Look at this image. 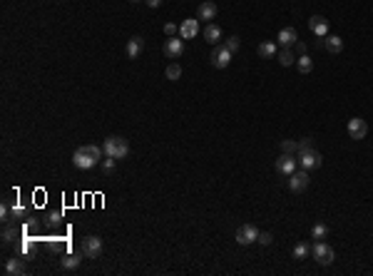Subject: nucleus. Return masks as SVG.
Here are the masks:
<instances>
[{
    "mask_svg": "<svg viewBox=\"0 0 373 276\" xmlns=\"http://www.w3.org/2000/svg\"><path fill=\"white\" fill-rule=\"evenodd\" d=\"M132 3H140V0H132Z\"/></svg>",
    "mask_w": 373,
    "mask_h": 276,
    "instance_id": "obj_39",
    "label": "nucleus"
},
{
    "mask_svg": "<svg viewBox=\"0 0 373 276\" xmlns=\"http://www.w3.org/2000/svg\"><path fill=\"white\" fill-rule=\"evenodd\" d=\"M308 149H313V139H311V137H303L301 142H298L296 154H301V152H308Z\"/></svg>",
    "mask_w": 373,
    "mask_h": 276,
    "instance_id": "obj_28",
    "label": "nucleus"
},
{
    "mask_svg": "<svg viewBox=\"0 0 373 276\" xmlns=\"http://www.w3.org/2000/svg\"><path fill=\"white\" fill-rule=\"evenodd\" d=\"M214 18H217V5L212 0H207L197 8V20H214Z\"/></svg>",
    "mask_w": 373,
    "mask_h": 276,
    "instance_id": "obj_16",
    "label": "nucleus"
},
{
    "mask_svg": "<svg viewBox=\"0 0 373 276\" xmlns=\"http://www.w3.org/2000/svg\"><path fill=\"white\" fill-rule=\"evenodd\" d=\"M224 48H226V50H231V53H236V50H239V38H236V35H231V38L224 43Z\"/></svg>",
    "mask_w": 373,
    "mask_h": 276,
    "instance_id": "obj_30",
    "label": "nucleus"
},
{
    "mask_svg": "<svg viewBox=\"0 0 373 276\" xmlns=\"http://www.w3.org/2000/svg\"><path fill=\"white\" fill-rule=\"evenodd\" d=\"M256 53H259V58H264V60H269V58H274V55H279V45L276 43H261L259 48H256Z\"/></svg>",
    "mask_w": 373,
    "mask_h": 276,
    "instance_id": "obj_18",
    "label": "nucleus"
},
{
    "mask_svg": "<svg viewBox=\"0 0 373 276\" xmlns=\"http://www.w3.org/2000/svg\"><path fill=\"white\" fill-rule=\"evenodd\" d=\"M348 135L351 139H363L368 135V125H366V120H361V117H353V120H348Z\"/></svg>",
    "mask_w": 373,
    "mask_h": 276,
    "instance_id": "obj_11",
    "label": "nucleus"
},
{
    "mask_svg": "<svg viewBox=\"0 0 373 276\" xmlns=\"http://www.w3.org/2000/svg\"><path fill=\"white\" fill-rule=\"evenodd\" d=\"M15 239H18V229L8 226V229L3 231V241H15Z\"/></svg>",
    "mask_w": 373,
    "mask_h": 276,
    "instance_id": "obj_31",
    "label": "nucleus"
},
{
    "mask_svg": "<svg viewBox=\"0 0 373 276\" xmlns=\"http://www.w3.org/2000/svg\"><path fill=\"white\" fill-rule=\"evenodd\" d=\"M162 50H164V55H167L169 60H177V58L184 53V38H177V35H174V38H169V40L164 43V48H162Z\"/></svg>",
    "mask_w": 373,
    "mask_h": 276,
    "instance_id": "obj_9",
    "label": "nucleus"
},
{
    "mask_svg": "<svg viewBox=\"0 0 373 276\" xmlns=\"http://www.w3.org/2000/svg\"><path fill=\"white\" fill-rule=\"evenodd\" d=\"M82 256H85L82 251H80V254H75V251L65 254V256H63V266H65V269H77L80 261H82Z\"/></svg>",
    "mask_w": 373,
    "mask_h": 276,
    "instance_id": "obj_21",
    "label": "nucleus"
},
{
    "mask_svg": "<svg viewBox=\"0 0 373 276\" xmlns=\"http://www.w3.org/2000/svg\"><path fill=\"white\" fill-rule=\"evenodd\" d=\"M298 164H301L303 169H318V167L323 164V157H321V152L308 149V152H301V154H298Z\"/></svg>",
    "mask_w": 373,
    "mask_h": 276,
    "instance_id": "obj_6",
    "label": "nucleus"
},
{
    "mask_svg": "<svg viewBox=\"0 0 373 276\" xmlns=\"http://www.w3.org/2000/svg\"><path fill=\"white\" fill-rule=\"evenodd\" d=\"M60 219H63V214H60V211H53V214H50V221H55V224H58Z\"/></svg>",
    "mask_w": 373,
    "mask_h": 276,
    "instance_id": "obj_37",
    "label": "nucleus"
},
{
    "mask_svg": "<svg viewBox=\"0 0 373 276\" xmlns=\"http://www.w3.org/2000/svg\"><path fill=\"white\" fill-rule=\"evenodd\" d=\"M219 38H222V30H219L214 23H209V25L204 28V40H207V43H212V45H217V43H219Z\"/></svg>",
    "mask_w": 373,
    "mask_h": 276,
    "instance_id": "obj_19",
    "label": "nucleus"
},
{
    "mask_svg": "<svg viewBox=\"0 0 373 276\" xmlns=\"http://www.w3.org/2000/svg\"><path fill=\"white\" fill-rule=\"evenodd\" d=\"M197 33H199V20H194V18H187V20L179 25V38H184V40L197 38Z\"/></svg>",
    "mask_w": 373,
    "mask_h": 276,
    "instance_id": "obj_12",
    "label": "nucleus"
},
{
    "mask_svg": "<svg viewBox=\"0 0 373 276\" xmlns=\"http://www.w3.org/2000/svg\"><path fill=\"white\" fill-rule=\"evenodd\" d=\"M164 75H167V80H179V77H182V68H179L177 63H172V65H167V72H164Z\"/></svg>",
    "mask_w": 373,
    "mask_h": 276,
    "instance_id": "obj_26",
    "label": "nucleus"
},
{
    "mask_svg": "<svg viewBox=\"0 0 373 276\" xmlns=\"http://www.w3.org/2000/svg\"><path fill=\"white\" fill-rule=\"evenodd\" d=\"M259 244H264V246H269L271 241H274V236L269 234V231H259V239H256Z\"/></svg>",
    "mask_w": 373,
    "mask_h": 276,
    "instance_id": "obj_33",
    "label": "nucleus"
},
{
    "mask_svg": "<svg viewBox=\"0 0 373 276\" xmlns=\"http://www.w3.org/2000/svg\"><path fill=\"white\" fill-rule=\"evenodd\" d=\"M296 53L298 55H306V45H303L301 40H296Z\"/></svg>",
    "mask_w": 373,
    "mask_h": 276,
    "instance_id": "obj_36",
    "label": "nucleus"
},
{
    "mask_svg": "<svg viewBox=\"0 0 373 276\" xmlns=\"http://www.w3.org/2000/svg\"><path fill=\"white\" fill-rule=\"evenodd\" d=\"M296 147L298 142H294V139H284L281 142V152H286V154H296Z\"/></svg>",
    "mask_w": 373,
    "mask_h": 276,
    "instance_id": "obj_27",
    "label": "nucleus"
},
{
    "mask_svg": "<svg viewBox=\"0 0 373 276\" xmlns=\"http://www.w3.org/2000/svg\"><path fill=\"white\" fill-rule=\"evenodd\" d=\"M80 251L85 254V259H100L102 256V239L100 236H85Z\"/></svg>",
    "mask_w": 373,
    "mask_h": 276,
    "instance_id": "obj_4",
    "label": "nucleus"
},
{
    "mask_svg": "<svg viewBox=\"0 0 373 276\" xmlns=\"http://www.w3.org/2000/svg\"><path fill=\"white\" fill-rule=\"evenodd\" d=\"M231 55H234V53H231V50H226L224 45H214V50H212V58H209V60H212V65H214L217 70H224L229 63H231Z\"/></svg>",
    "mask_w": 373,
    "mask_h": 276,
    "instance_id": "obj_8",
    "label": "nucleus"
},
{
    "mask_svg": "<svg viewBox=\"0 0 373 276\" xmlns=\"http://www.w3.org/2000/svg\"><path fill=\"white\" fill-rule=\"evenodd\" d=\"M326 234H328V226H326V224H313V229H311V236H313L316 241L326 239Z\"/></svg>",
    "mask_w": 373,
    "mask_h": 276,
    "instance_id": "obj_25",
    "label": "nucleus"
},
{
    "mask_svg": "<svg viewBox=\"0 0 373 276\" xmlns=\"http://www.w3.org/2000/svg\"><path fill=\"white\" fill-rule=\"evenodd\" d=\"M28 269H25V264H23V259H8V264H5V274H25Z\"/></svg>",
    "mask_w": 373,
    "mask_h": 276,
    "instance_id": "obj_20",
    "label": "nucleus"
},
{
    "mask_svg": "<svg viewBox=\"0 0 373 276\" xmlns=\"http://www.w3.org/2000/svg\"><path fill=\"white\" fill-rule=\"evenodd\" d=\"M236 244H241V246H246V244H254L256 239H259V229L256 226H251V224H244V226H239L236 229Z\"/></svg>",
    "mask_w": 373,
    "mask_h": 276,
    "instance_id": "obj_7",
    "label": "nucleus"
},
{
    "mask_svg": "<svg viewBox=\"0 0 373 276\" xmlns=\"http://www.w3.org/2000/svg\"><path fill=\"white\" fill-rule=\"evenodd\" d=\"M0 219L3 221H10V204L8 202H3V207H0Z\"/></svg>",
    "mask_w": 373,
    "mask_h": 276,
    "instance_id": "obj_34",
    "label": "nucleus"
},
{
    "mask_svg": "<svg viewBox=\"0 0 373 276\" xmlns=\"http://www.w3.org/2000/svg\"><path fill=\"white\" fill-rule=\"evenodd\" d=\"M296 164H298L296 154H286V152H281V154H279V159H276V172L289 177V174H294V172H296Z\"/></svg>",
    "mask_w": 373,
    "mask_h": 276,
    "instance_id": "obj_5",
    "label": "nucleus"
},
{
    "mask_svg": "<svg viewBox=\"0 0 373 276\" xmlns=\"http://www.w3.org/2000/svg\"><path fill=\"white\" fill-rule=\"evenodd\" d=\"M102 147H97V144H85V147H77L73 154V162L77 169H92L97 162H100V157H102Z\"/></svg>",
    "mask_w": 373,
    "mask_h": 276,
    "instance_id": "obj_1",
    "label": "nucleus"
},
{
    "mask_svg": "<svg viewBox=\"0 0 373 276\" xmlns=\"http://www.w3.org/2000/svg\"><path fill=\"white\" fill-rule=\"evenodd\" d=\"M308 169H301V172H294V174H289V187H291V192H303L306 187H308Z\"/></svg>",
    "mask_w": 373,
    "mask_h": 276,
    "instance_id": "obj_10",
    "label": "nucleus"
},
{
    "mask_svg": "<svg viewBox=\"0 0 373 276\" xmlns=\"http://www.w3.org/2000/svg\"><path fill=\"white\" fill-rule=\"evenodd\" d=\"M323 48H326L328 53L338 55V53L343 50V40H341L338 35H326V38H323Z\"/></svg>",
    "mask_w": 373,
    "mask_h": 276,
    "instance_id": "obj_17",
    "label": "nucleus"
},
{
    "mask_svg": "<svg viewBox=\"0 0 373 276\" xmlns=\"http://www.w3.org/2000/svg\"><path fill=\"white\" fill-rule=\"evenodd\" d=\"M142 50H145V40H142L140 35L130 38V43H127V58H130V60H137V58L142 55Z\"/></svg>",
    "mask_w": 373,
    "mask_h": 276,
    "instance_id": "obj_14",
    "label": "nucleus"
},
{
    "mask_svg": "<svg viewBox=\"0 0 373 276\" xmlns=\"http://www.w3.org/2000/svg\"><path fill=\"white\" fill-rule=\"evenodd\" d=\"M308 256H311V244H306V241H298L296 246H294V259L303 261V259H308Z\"/></svg>",
    "mask_w": 373,
    "mask_h": 276,
    "instance_id": "obj_23",
    "label": "nucleus"
},
{
    "mask_svg": "<svg viewBox=\"0 0 373 276\" xmlns=\"http://www.w3.org/2000/svg\"><path fill=\"white\" fill-rule=\"evenodd\" d=\"M311 254H313V259L318 261V264H331L333 259H336V251L321 239V241H313V246H311Z\"/></svg>",
    "mask_w": 373,
    "mask_h": 276,
    "instance_id": "obj_3",
    "label": "nucleus"
},
{
    "mask_svg": "<svg viewBox=\"0 0 373 276\" xmlns=\"http://www.w3.org/2000/svg\"><path fill=\"white\" fill-rule=\"evenodd\" d=\"M296 70L301 75H308L311 70H313V60L308 58V55H298L296 58Z\"/></svg>",
    "mask_w": 373,
    "mask_h": 276,
    "instance_id": "obj_24",
    "label": "nucleus"
},
{
    "mask_svg": "<svg viewBox=\"0 0 373 276\" xmlns=\"http://www.w3.org/2000/svg\"><path fill=\"white\" fill-rule=\"evenodd\" d=\"M308 28H311V33H313V35L326 38V33H328V20H326L323 15H313V18L308 20Z\"/></svg>",
    "mask_w": 373,
    "mask_h": 276,
    "instance_id": "obj_13",
    "label": "nucleus"
},
{
    "mask_svg": "<svg viewBox=\"0 0 373 276\" xmlns=\"http://www.w3.org/2000/svg\"><path fill=\"white\" fill-rule=\"evenodd\" d=\"M145 3H147L149 8H159L162 5V0H145Z\"/></svg>",
    "mask_w": 373,
    "mask_h": 276,
    "instance_id": "obj_38",
    "label": "nucleus"
},
{
    "mask_svg": "<svg viewBox=\"0 0 373 276\" xmlns=\"http://www.w3.org/2000/svg\"><path fill=\"white\" fill-rule=\"evenodd\" d=\"M164 33H167V35H169V38H174V35H177V33H179V28H177V25H174V23H167V25H164Z\"/></svg>",
    "mask_w": 373,
    "mask_h": 276,
    "instance_id": "obj_35",
    "label": "nucleus"
},
{
    "mask_svg": "<svg viewBox=\"0 0 373 276\" xmlns=\"http://www.w3.org/2000/svg\"><path fill=\"white\" fill-rule=\"evenodd\" d=\"M102 149H105V154H107V157H115V159H125V157L130 154V142H127L125 137H120V135H112V137L105 139Z\"/></svg>",
    "mask_w": 373,
    "mask_h": 276,
    "instance_id": "obj_2",
    "label": "nucleus"
},
{
    "mask_svg": "<svg viewBox=\"0 0 373 276\" xmlns=\"http://www.w3.org/2000/svg\"><path fill=\"white\" fill-rule=\"evenodd\" d=\"M298 35L294 28H284V30H279V35H276V43L279 45H284V48H291V45H296Z\"/></svg>",
    "mask_w": 373,
    "mask_h": 276,
    "instance_id": "obj_15",
    "label": "nucleus"
},
{
    "mask_svg": "<svg viewBox=\"0 0 373 276\" xmlns=\"http://www.w3.org/2000/svg\"><path fill=\"white\" fill-rule=\"evenodd\" d=\"M25 214H28V211H25L23 204H13V207H10V219H23Z\"/></svg>",
    "mask_w": 373,
    "mask_h": 276,
    "instance_id": "obj_29",
    "label": "nucleus"
},
{
    "mask_svg": "<svg viewBox=\"0 0 373 276\" xmlns=\"http://www.w3.org/2000/svg\"><path fill=\"white\" fill-rule=\"evenodd\" d=\"M276 58H279V63H281L284 68H291V65L296 63V58H294V50H291V48L279 50V55H276Z\"/></svg>",
    "mask_w": 373,
    "mask_h": 276,
    "instance_id": "obj_22",
    "label": "nucleus"
},
{
    "mask_svg": "<svg viewBox=\"0 0 373 276\" xmlns=\"http://www.w3.org/2000/svg\"><path fill=\"white\" fill-rule=\"evenodd\" d=\"M115 162H117L115 157H107V159H102V169H105V174H110V172L115 169Z\"/></svg>",
    "mask_w": 373,
    "mask_h": 276,
    "instance_id": "obj_32",
    "label": "nucleus"
}]
</instances>
